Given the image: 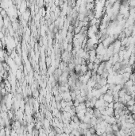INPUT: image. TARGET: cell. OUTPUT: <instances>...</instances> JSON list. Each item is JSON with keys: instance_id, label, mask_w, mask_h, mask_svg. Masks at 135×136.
<instances>
[{"instance_id": "2", "label": "cell", "mask_w": 135, "mask_h": 136, "mask_svg": "<svg viewBox=\"0 0 135 136\" xmlns=\"http://www.w3.org/2000/svg\"><path fill=\"white\" fill-rule=\"evenodd\" d=\"M133 104H135V99L134 98H131L130 100H128V101L126 102V106H132Z\"/></svg>"}, {"instance_id": "1", "label": "cell", "mask_w": 135, "mask_h": 136, "mask_svg": "<svg viewBox=\"0 0 135 136\" xmlns=\"http://www.w3.org/2000/svg\"><path fill=\"white\" fill-rule=\"evenodd\" d=\"M103 99L105 100L106 102L107 103H110V102H113V95H110V94L108 93H105L103 94Z\"/></svg>"}]
</instances>
